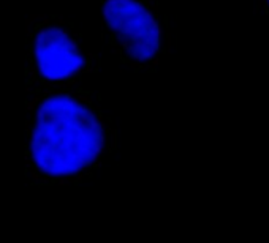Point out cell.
Returning a JSON list of instances; mask_svg holds the SVG:
<instances>
[{
	"instance_id": "2",
	"label": "cell",
	"mask_w": 269,
	"mask_h": 243,
	"mask_svg": "<svg viewBox=\"0 0 269 243\" xmlns=\"http://www.w3.org/2000/svg\"><path fill=\"white\" fill-rule=\"evenodd\" d=\"M27 88H73L98 68L78 32L59 14H32L25 21Z\"/></svg>"
},
{
	"instance_id": "4",
	"label": "cell",
	"mask_w": 269,
	"mask_h": 243,
	"mask_svg": "<svg viewBox=\"0 0 269 243\" xmlns=\"http://www.w3.org/2000/svg\"><path fill=\"white\" fill-rule=\"evenodd\" d=\"M258 7L261 11H265L266 14H269V0H258Z\"/></svg>"
},
{
	"instance_id": "3",
	"label": "cell",
	"mask_w": 269,
	"mask_h": 243,
	"mask_svg": "<svg viewBox=\"0 0 269 243\" xmlns=\"http://www.w3.org/2000/svg\"><path fill=\"white\" fill-rule=\"evenodd\" d=\"M102 36L120 62L150 71L170 51L157 0H102Z\"/></svg>"
},
{
	"instance_id": "1",
	"label": "cell",
	"mask_w": 269,
	"mask_h": 243,
	"mask_svg": "<svg viewBox=\"0 0 269 243\" xmlns=\"http://www.w3.org/2000/svg\"><path fill=\"white\" fill-rule=\"evenodd\" d=\"M27 92V177L37 185L81 183L116 148V131L100 103L79 87Z\"/></svg>"
}]
</instances>
